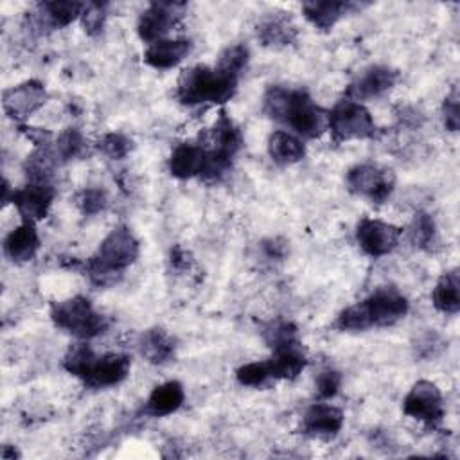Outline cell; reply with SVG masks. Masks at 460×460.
<instances>
[{
  "label": "cell",
  "mask_w": 460,
  "mask_h": 460,
  "mask_svg": "<svg viewBox=\"0 0 460 460\" xmlns=\"http://www.w3.org/2000/svg\"><path fill=\"white\" fill-rule=\"evenodd\" d=\"M262 111L302 140L320 138L329 126L327 110L318 106L304 88L270 86L262 95Z\"/></svg>",
  "instance_id": "obj_1"
},
{
  "label": "cell",
  "mask_w": 460,
  "mask_h": 460,
  "mask_svg": "<svg viewBox=\"0 0 460 460\" xmlns=\"http://www.w3.org/2000/svg\"><path fill=\"white\" fill-rule=\"evenodd\" d=\"M140 253V243L129 226L119 225L101 241L97 252L84 262L88 279L95 286L115 284L126 268H129Z\"/></svg>",
  "instance_id": "obj_2"
},
{
  "label": "cell",
  "mask_w": 460,
  "mask_h": 460,
  "mask_svg": "<svg viewBox=\"0 0 460 460\" xmlns=\"http://www.w3.org/2000/svg\"><path fill=\"white\" fill-rule=\"evenodd\" d=\"M239 77H234L216 65H194L185 68L178 81L174 95L183 106H203V104H225L237 92Z\"/></svg>",
  "instance_id": "obj_3"
},
{
  "label": "cell",
  "mask_w": 460,
  "mask_h": 460,
  "mask_svg": "<svg viewBox=\"0 0 460 460\" xmlns=\"http://www.w3.org/2000/svg\"><path fill=\"white\" fill-rule=\"evenodd\" d=\"M199 142L207 149V164L201 180L217 181L232 169L234 158L243 147V135L232 117L225 110H219L205 142Z\"/></svg>",
  "instance_id": "obj_4"
},
{
  "label": "cell",
  "mask_w": 460,
  "mask_h": 460,
  "mask_svg": "<svg viewBox=\"0 0 460 460\" xmlns=\"http://www.w3.org/2000/svg\"><path fill=\"white\" fill-rule=\"evenodd\" d=\"M49 314L58 329L72 334L81 341L97 338L108 329V320L104 314H101L86 296L79 295L52 302Z\"/></svg>",
  "instance_id": "obj_5"
},
{
  "label": "cell",
  "mask_w": 460,
  "mask_h": 460,
  "mask_svg": "<svg viewBox=\"0 0 460 460\" xmlns=\"http://www.w3.org/2000/svg\"><path fill=\"white\" fill-rule=\"evenodd\" d=\"M329 113V126L327 131L331 133L332 140L338 144L350 142V140H367L372 138L377 131L376 122L365 104L341 99L338 101Z\"/></svg>",
  "instance_id": "obj_6"
},
{
  "label": "cell",
  "mask_w": 460,
  "mask_h": 460,
  "mask_svg": "<svg viewBox=\"0 0 460 460\" xmlns=\"http://www.w3.org/2000/svg\"><path fill=\"white\" fill-rule=\"evenodd\" d=\"M345 181L352 194L376 205L385 203L395 189L394 171L372 162L352 165L345 174Z\"/></svg>",
  "instance_id": "obj_7"
},
{
  "label": "cell",
  "mask_w": 460,
  "mask_h": 460,
  "mask_svg": "<svg viewBox=\"0 0 460 460\" xmlns=\"http://www.w3.org/2000/svg\"><path fill=\"white\" fill-rule=\"evenodd\" d=\"M402 411L426 426H438L446 413L440 388L433 381L419 379L404 395Z\"/></svg>",
  "instance_id": "obj_8"
},
{
  "label": "cell",
  "mask_w": 460,
  "mask_h": 460,
  "mask_svg": "<svg viewBox=\"0 0 460 460\" xmlns=\"http://www.w3.org/2000/svg\"><path fill=\"white\" fill-rule=\"evenodd\" d=\"M183 2H151L137 22V34L147 45L165 40L171 29L185 14Z\"/></svg>",
  "instance_id": "obj_9"
},
{
  "label": "cell",
  "mask_w": 460,
  "mask_h": 460,
  "mask_svg": "<svg viewBox=\"0 0 460 460\" xmlns=\"http://www.w3.org/2000/svg\"><path fill=\"white\" fill-rule=\"evenodd\" d=\"M399 81V72L388 65H370L363 68L345 88V99L365 102L388 93Z\"/></svg>",
  "instance_id": "obj_10"
},
{
  "label": "cell",
  "mask_w": 460,
  "mask_h": 460,
  "mask_svg": "<svg viewBox=\"0 0 460 460\" xmlns=\"http://www.w3.org/2000/svg\"><path fill=\"white\" fill-rule=\"evenodd\" d=\"M370 327H388L402 320L410 311L408 298L395 288H377L365 300H361Z\"/></svg>",
  "instance_id": "obj_11"
},
{
  "label": "cell",
  "mask_w": 460,
  "mask_h": 460,
  "mask_svg": "<svg viewBox=\"0 0 460 460\" xmlns=\"http://www.w3.org/2000/svg\"><path fill=\"white\" fill-rule=\"evenodd\" d=\"M47 88L38 79H27L16 86L4 90L2 108L4 113L16 122L27 120L34 111H38L47 102Z\"/></svg>",
  "instance_id": "obj_12"
},
{
  "label": "cell",
  "mask_w": 460,
  "mask_h": 460,
  "mask_svg": "<svg viewBox=\"0 0 460 460\" xmlns=\"http://www.w3.org/2000/svg\"><path fill=\"white\" fill-rule=\"evenodd\" d=\"M402 230L392 223L363 217L356 226V243L368 257H385L392 253L401 239Z\"/></svg>",
  "instance_id": "obj_13"
},
{
  "label": "cell",
  "mask_w": 460,
  "mask_h": 460,
  "mask_svg": "<svg viewBox=\"0 0 460 460\" xmlns=\"http://www.w3.org/2000/svg\"><path fill=\"white\" fill-rule=\"evenodd\" d=\"M56 198V189L52 183H34L27 181L22 189H14L11 203L16 207L22 221L38 223L41 221Z\"/></svg>",
  "instance_id": "obj_14"
},
{
  "label": "cell",
  "mask_w": 460,
  "mask_h": 460,
  "mask_svg": "<svg viewBox=\"0 0 460 460\" xmlns=\"http://www.w3.org/2000/svg\"><path fill=\"white\" fill-rule=\"evenodd\" d=\"M343 420L345 415L341 408L329 402H314L304 411L300 429L311 438L331 440L341 431Z\"/></svg>",
  "instance_id": "obj_15"
},
{
  "label": "cell",
  "mask_w": 460,
  "mask_h": 460,
  "mask_svg": "<svg viewBox=\"0 0 460 460\" xmlns=\"http://www.w3.org/2000/svg\"><path fill=\"white\" fill-rule=\"evenodd\" d=\"M131 370V358L122 352L97 356L83 383L88 388H110L120 385Z\"/></svg>",
  "instance_id": "obj_16"
},
{
  "label": "cell",
  "mask_w": 460,
  "mask_h": 460,
  "mask_svg": "<svg viewBox=\"0 0 460 460\" xmlns=\"http://www.w3.org/2000/svg\"><path fill=\"white\" fill-rule=\"evenodd\" d=\"M205 164H207V149L201 142L178 144L167 160L171 176L178 180H190V178L201 180Z\"/></svg>",
  "instance_id": "obj_17"
},
{
  "label": "cell",
  "mask_w": 460,
  "mask_h": 460,
  "mask_svg": "<svg viewBox=\"0 0 460 460\" xmlns=\"http://www.w3.org/2000/svg\"><path fill=\"white\" fill-rule=\"evenodd\" d=\"M176 338L164 327L146 329L137 340L138 354L151 365H165L176 356Z\"/></svg>",
  "instance_id": "obj_18"
},
{
  "label": "cell",
  "mask_w": 460,
  "mask_h": 460,
  "mask_svg": "<svg viewBox=\"0 0 460 460\" xmlns=\"http://www.w3.org/2000/svg\"><path fill=\"white\" fill-rule=\"evenodd\" d=\"M367 4H356V2H304L302 4V14L304 18L318 31H331L345 14H350L354 11H361Z\"/></svg>",
  "instance_id": "obj_19"
},
{
  "label": "cell",
  "mask_w": 460,
  "mask_h": 460,
  "mask_svg": "<svg viewBox=\"0 0 460 460\" xmlns=\"http://www.w3.org/2000/svg\"><path fill=\"white\" fill-rule=\"evenodd\" d=\"M84 4L72 2V0H61V2H41L36 7V13L32 14V23L36 29H47V31H59L66 25H70L74 20L81 18Z\"/></svg>",
  "instance_id": "obj_20"
},
{
  "label": "cell",
  "mask_w": 460,
  "mask_h": 460,
  "mask_svg": "<svg viewBox=\"0 0 460 460\" xmlns=\"http://www.w3.org/2000/svg\"><path fill=\"white\" fill-rule=\"evenodd\" d=\"M40 246H41V239L36 230V223H31V221H22L4 239L5 257L18 264L32 261Z\"/></svg>",
  "instance_id": "obj_21"
},
{
  "label": "cell",
  "mask_w": 460,
  "mask_h": 460,
  "mask_svg": "<svg viewBox=\"0 0 460 460\" xmlns=\"http://www.w3.org/2000/svg\"><path fill=\"white\" fill-rule=\"evenodd\" d=\"M190 49H192V45L189 40L165 38V40L147 45L142 59L151 68L169 70V68L178 66L190 54Z\"/></svg>",
  "instance_id": "obj_22"
},
{
  "label": "cell",
  "mask_w": 460,
  "mask_h": 460,
  "mask_svg": "<svg viewBox=\"0 0 460 460\" xmlns=\"http://www.w3.org/2000/svg\"><path fill=\"white\" fill-rule=\"evenodd\" d=\"M255 34L264 47L279 49L295 43L298 29L295 22L289 16H286V13H270L257 23Z\"/></svg>",
  "instance_id": "obj_23"
},
{
  "label": "cell",
  "mask_w": 460,
  "mask_h": 460,
  "mask_svg": "<svg viewBox=\"0 0 460 460\" xmlns=\"http://www.w3.org/2000/svg\"><path fill=\"white\" fill-rule=\"evenodd\" d=\"M185 401V390L183 385L176 379L165 381L151 390L147 395L142 413L147 417H167L181 408Z\"/></svg>",
  "instance_id": "obj_24"
},
{
  "label": "cell",
  "mask_w": 460,
  "mask_h": 460,
  "mask_svg": "<svg viewBox=\"0 0 460 460\" xmlns=\"http://www.w3.org/2000/svg\"><path fill=\"white\" fill-rule=\"evenodd\" d=\"M273 354L266 359L271 377L273 381L277 379H296L302 370L307 367V356L302 349V343L298 345H291V347H284V349H277L271 350Z\"/></svg>",
  "instance_id": "obj_25"
},
{
  "label": "cell",
  "mask_w": 460,
  "mask_h": 460,
  "mask_svg": "<svg viewBox=\"0 0 460 460\" xmlns=\"http://www.w3.org/2000/svg\"><path fill=\"white\" fill-rule=\"evenodd\" d=\"M268 155L277 165H293L305 156V144L288 129H277L268 138Z\"/></svg>",
  "instance_id": "obj_26"
},
{
  "label": "cell",
  "mask_w": 460,
  "mask_h": 460,
  "mask_svg": "<svg viewBox=\"0 0 460 460\" xmlns=\"http://www.w3.org/2000/svg\"><path fill=\"white\" fill-rule=\"evenodd\" d=\"M431 302L444 314H456L460 311V275L456 268L440 275L433 288Z\"/></svg>",
  "instance_id": "obj_27"
},
{
  "label": "cell",
  "mask_w": 460,
  "mask_h": 460,
  "mask_svg": "<svg viewBox=\"0 0 460 460\" xmlns=\"http://www.w3.org/2000/svg\"><path fill=\"white\" fill-rule=\"evenodd\" d=\"M56 164H59V160L56 158V153H54L52 146L36 147L27 156V160L23 164V171L27 174V181L52 183Z\"/></svg>",
  "instance_id": "obj_28"
},
{
  "label": "cell",
  "mask_w": 460,
  "mask_h": 460,
  "mask_svg": "<svg viewBox=\"0 0 460 460\" xmlns=\"http://www.w3.org/2000/svg\"><path fill=\"white\" fill-rule=\"evenodd\" d=\"M52 149L59 162H70L88 155L90 146L86 137L77 128H66L58 135V138L52 144Z\"/></svg>",
  "instance_id": "obj_29"
},
{
  "label": "cell",
  "mask_w": 460,
  "mask_h": 460,
  "mask_svg": "<svg viewBox=\"0 0 460 460\" xmlns=\"http://www.w3.org/2000/svg\"><path fill=\"white\" fill-rule=\"evenodd\" d=\"M95 358H97V354L92 350V347L86 341L79 340L77 343L70 345L68 350L65 352V356H63V368L70 376H74V377L83 381L86 377L92 363L95 361Z\"/></svg>",
  "instance_id": "obj_30"
},
{
  "label": "cell",
  "mask_w": 460,
  "mask_h": 460,
  "mask_svg": "<svg viewBox=\"0 0 460 460\" xmlns=\"http://www.w3.org/2000/svg\"><path fill=\"white\" fill-rule=\"evenodd\" d=\"M262 338L271 350L302 343L300 336H298V327L289 320L270 322L262 331Z\"/></svg>",
  "instance_id": "obj_31"
},
{
  "label": "cell",
  "mask_w": 460,
  "mask_h": 460,
  "mask_svg": "<svg viewBox=\"0 0 460 460\" xmlns=\"http://www.w3.org/2000/svg\"><path fill=\"white\" fill-rule=\"evenodd\" d=\"M248 59H250L248 47L243 43H235L221 50V54L217 56L216 66L234 77H241L243 70L248 65Z\"/></svg>",
  "instance_id": "obj_32"
},
{
  "label": "cell",
  "mask_w": 460,
  "mask_h": 460,
  "mask_svg": "<svg viewBox=\"0 0 460 460\" xmlns=\"http://www.w3.org/2000/svg\"><path fill=\"white\" fill-rule=\"evenodd\" d=\"M410 241L420 250H429L437 241V226L429 214L417 212L410 226Z\"/></svg>",
  "instance_id": "obj_33"
},
{
  "label": "cell",
  "mask_w": 460,
  "mask_h": 460,
  "mask_svg": "<svg viewBox=\"0 0 460 460\" xmlns=\"http://www.w3.org/2000/svg\"><path fill=\"white\" fill-rule=\"evenodd\" d=\"M235 379L241 386H250V388L266 386L270 381H273L268 361H250L241 365L235 370Z\"/></svg>",
  "instance_id": "obj_34"
},
{
  "label": "cell",
  "mask_w": 460,
  "mask_h": 460,
  "mask_svg": "<svg viewBox=\"0 0 460 460\" xmlns=\"http://www.w3.org/2000/svg\"><path fill=\"white\" fill-rule=\"evenodd\" d=\"M334 327L341 332H359L370 329L367 311L361 302L345 307L334 320Z\"/></svg>",
  "instance_id": "obj_35"
},
{
  "label": "cell",
  "mask_w": 460,
  "mask_h": 460,
  "mask_svg": "<svg viewBox=\"0 0 460 460\" xmlns=\"http://www.w3.org/2000/svg\"><path fill=\"white\" fill-rule=\"evenodd\" d=\"M97 149L110 160H122L131 153L133 140L124 133L110 131L101 137V140L97 142Z\"/></svg>",
  "instance_id": "obj_36"
},
{
  "label": "cell",
  "mask_w": 460,
  "mask_h": 460,
  "mask_svg": "<svg viewBox=\"0 0 460 460\" xmlns=\"http://www.w3.org/2000/svg\"><path fill=\"white\" fill-rule=\"evenodd\" d=\"M75 205L81 210V214L84 216H95L99 212H102L108 205V196L102 189L99 187H88L83 189L77 198H75Z\"/></svg>",
  "instance_id": "obj_37"
},
{
  "label": "cell",
  "mask_w": 460,
  "mask_h": 460,
  "mask_svg": "<svg viewBox=\"0 0 460 460\" xmlns=\"http://www.w3.org/2000/svg\"><path fill=\"white\" fill-rule=\"evenodd\" d=\"M106 9H108V4H101V2L84 4L81 22H83L84 32L88 36H97L102 32V27H104V22L108 16Z\"/></svg>",
  "instance_id": "obj_38"
},
{
  "label": "cell",
  "mask_w": 460,
  "mask_h": 460,
  "mask_svg": "<svg viewBox=\"0 0 460 460\" xmlns=\"http://www.w3.org/2000/svg\"><path fill=\"white\" fill-rule=\"evenodd\" d=\"M341 372L336 370V368H323L318 372V376L314 377V388H316V394L320 399L327 401V399H332L340 388H341Z\"/></svg>",
  "instance_id": "obj_39"
},
{
  "label": "cell",
  "mask_w": 460,
  "mask_h": 460,
  "mask_svg": "<svg viewBox=\"0 0 460 460\" xmlns=\"http://www.w3.org/2000/svg\"><path fill=\"white\" fill-rule=\"evenodd\" d=\"M442 122L447 131H458L460 128V95L458 88L453 86L442 102Z\"/></svg>",
  "instance_id": "obj_40"
},
{
  "label": "cell",
  "mask_w": 460,
  "mask_h": 460,
  "mask_svg": "<svg viewBox=\"0 0 460 460\" xmlns=\"http://www.w3.org/2000/svg\"><path fill=\"white\" fill-rule=\"evenodd\" d=\"M286 244H288L286 241H282V239H279V237H271V239L262 241V243H261V248H262V252H264V255H266L268 259H271V261H280V259L286 255V250H288Z\"/></svg>",
  "instance_id": "obj_41"
}]
</instances>
